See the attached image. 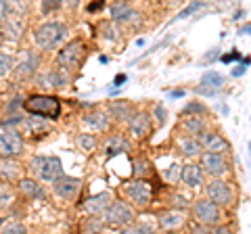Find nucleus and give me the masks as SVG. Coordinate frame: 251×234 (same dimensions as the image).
<instances>
[{
  "mask_svg": "<svg viewBox=\"0 0 251 234\" xmlns=\"http://www.w3.org/2000/svg\"><path fill=\"white\" fill-rule=\"evenodd\" d=\"M27 169L38 182H54L63 176V163L59 157H42L38 155L29 161Z\"/></svg>",
  "mask_w": 251,
  "mask_h": 234,
  "instance_id": "1",
  "label": "nucleus"
},
{
  "mask_svg": "<svg viewBox=\"0 0 251 234\" xmlns=\"http://www.w3.org/2000/svg\"><path fill=\"white\" fill-rule=\"evenodd\" d=\"M23 109L36 117H46V119H59L61 115V103L57 96L50 94H34L25 98Z\"/></svg>",
  "mask_w": 251,
  "mask_h": 234,
  "instance_id": "2",
  "label": "nucleus"
},
{
  "mask_svg": "<svg viewBox=\"0 0 251 234\" xmlns=\"http://www.w3.org/2000/svg\"><path fill=\"white\" fill-rule=\"evenodd\" d=\"M67 36V25L61 21H49V23H42L40 27H36L34 32V42L38 48L42 50H49L54 48L63 38Z\"/></svg>",
  "mask_w": 251,
  "mask_h": 234,
  "instance_id": "3",
  "label": "nucleus"
},
{
  "mask_svg": "<svg viewBox=\"0 0 251 234\" xmlns=\"http://www.w3.org/2000/svg\"><path fill=\"white\" fill-rule=\"evenodd\" d=\"M25 6L23 4H11V13L0 21V29H2V36L9 38V40L17 42L19 38L25 32Z\"/></svg>",
  "mask_w": 251,
  "mask_h": 234,
  "instance_id": "4",
  "label": "nucleus"
},
{
  "mask_svg": "<svg viewBox=\"0 0 251 234\" xmlns=\"http://www.w3.org/2000/svg\"><path fill=\"white\" fill-rule=\"evenodd\" d=\"M134 220H136L134 207L126 201H113L111 207L103 213L105 226H126V228H128V226L134 224Z\"/></svg>",
  "mask_w": 251,
  "mask_h": 234,
  "instance_id": "5",
  "label": "nucleus"
},
{
  "mask_svg": "<svg viewBox=\"0 0 251 234\" xmlns=\"http://www.w3.org/2000/svg\"><path fill=\"white\" fill-rule=\"evenodd\" d=\"M205 194L218 207H232L234 205V190L226 180H209L205 184Z\"/></svg>",
  "mask_w": 251,
  "mask_h": 234,
  "instance_id": "6",
  "label": "nucleus"
},
{
  "mask_svg": "<svg viewBox=\"0 0 251 234\" xmlns=\"http://www.w3.org/2000/svg\"><path fill=\"white\" fill-rule=\"evenodd\" d=\"M84 54H86V46L82 40H72V42H67L63 48L59 50L57 54V65L63 67V69H75L77 65L82 63V59H84Z\"/></svg>",
  "mask_w": 251,
  "mask_h": 234,
  "instance_id": "7",
  "label": "nucleus"
},
{
  "mask_svg": "<svg viewBox=\"0 0 251 234\" xmlns=\"http://www.w3.org/2000/svg\"><path fill=\"white\" fill-rule=\"evenodd\" d=\"M23 153V136L15 128L0 132V159H15Z\"/></svg>",
  "mask_w": 251,
  "mask_h": 234,
  "instance_id": "8",
  "label": "nucleus"
},
{
  "mask_svg": "<svg viewBox=\"0 0 251 234\" xmlns=\"http://www.w3.org/2000/svg\"><path fill=\"white\" fill-rule=\"evenodd\" d=\"M193 215H195V222L197 224H203L207 226V228H211V226H220V207L216 205V203H211L209 199H199L195 201L193 205Z\"/></svg>",
  "mask_w": 251,
  "mask_h": 234,
  "instance_id": "9",
  "label": "nucleus"
},
{
  "mask_svg": "<svg viewBox=\"0 0 251 234\" xmlns=\"http://www.w3.org/2000/svg\"><path fill=\"white\" fill-rule=\"evenodd\" d=\"M126 194H128V201L132 207H138V209H147L151 205V199H153V188L147 180H134L126 186Z\"/></svg>",
  "mask_w": 251,
  "mask_h": 234,
  "instance_id": "10",
  "label": "nucleus"
},
{
  "mask_svg": "<svg viewBox=\"0 0 251 234\" xmlns=\"http://www.w3.org/2000/svg\"><path fill=\"white\" fill-rule=\"evenodd\" d=\"M199 159H201L199 165L203 169V174L211 176V180H222V176H226V171H228V159H226V155L203 153Z\"/></svg>",
  "mask_w": 251,
  "mask_h": 234,
  "instance_id": "11",
  "label": "nucleus"
},
{
  "mask_svg": "<svg viewBox=\"0 0 251 234\" xmlns=\"http://www.w3.org/2000/svg\"><path fill=\"white\" fill-rule=\"evenodd\" d=\"M82 188V180L74 176H61L59 180L52 182V192L63 201H74Z\"/></svg>",
  "mask_w": 251,
  "mask_h": 234,
  "instance_id": "12",
  "label": "nucleus"
},
{
  "mask_svg": "<svg viewBox=\"0 0 251 234\" xmlns=\"http://www.w3.org/2000/svg\"><path fill=\"white\" fill-rule=\"evenodd\" d=\"M199 144L203 153H218V155H224L230 151V144L228 140H226L220 132H214V130H207L203 132V134L199 136Z\"/></svg>",
  "mask_w": 251,
  "mask_h": 234,
  "instance_id": "13",
  "label": "nucleus"
},
{
  "mask_svg": "<svg viewBox=\"0 0 251 234\" xmlns=\"http://www.w3.org/2000/svg\"><path fill=\"white\" fill-rule=\"evenodd\" d=\"M38 65H40V54L34 50H23L19 54L17 63H15V75L19 80H25V77H31L38 71Z\"/></svg>",
  "mask_w": 251,
  "mask_h": 234,
  "instance_id": "14",
  "label": "nucleus"
},
{
  "mask_svg": "<svg viewBox=\"0 0 251 234\" xmlns=\"http://www.w3.org/2000/svg\"><path fill=\"white\" fill-rule=\"evenodd\" d=\"M113 23H136L140 19V13L130 2H113L109 6Z\"/></svg>",
  "mask_w": 251,
  "mask_h": 234,
  "instance_id": "15",
  "label": "nucleus"
},
{
  "mask_svg": "<svg viewBox=\"0 0 251 234\" xmlns=\"http://www.w3.org/2000/svg\"><path fill=\"white\" fill-rule=\"evenodd\" d=\"M128 130L134 138H140V140L147 138L151 134V115L145 111H136L134 117L128 121Z\"/></svg>",
  "mask_w": 251,
  "mask_h": 234,
  "instance_id": "16",
  "label": "nucleus"
},
{
  "mask_svg": "<svg viewBox=\"0 0 251 234\" xmlns=\"http://www.w3.org/2000/svg\"><path fill=\"white\" fill-rule=\"evenodd\" d=\"M111 192H99V194H92V197L84 203L86 211L90 215H99V213H105L109 207H111Z\"/></svg>",
  "mask_w": 251,
  "mask_h": 234,
  "instance_id": "17",
  "label": "nucleus"
},
{
  "mask_svg": "<svg viewBox=\"0 0 251 234\" xmlns=\"http://www.w3.org/2000/svg\"><path fill=\"white\" fill-rule=\"evenodd\" d=\"M107 113H109V117H113L117 121H130L132 117H134L136 109L132 107V103H128V100H113V103H109Z\"/></svg>",
  "mask_w": 251,
  "mask_h": 234,
  "instance_id": "18",
  "label": "nucleus"
},
{
  "mask_svg": "<svg viewBox=\"0 0 251 234\" xmlns=\"http://www.w3.org/2000/svg\"><path fill=\"white\" fill-rule=\"evenodd\" d=\"M19 192L25 199H44V186L36 180V178H21L19 180Z\"/></svg>",
  "mask_w": 251,
  "mask_h": 234,
  "instance_id": "19",
  "label": "nucleus"
},
{
  "mask_svg": "<svg viewBox=\"0 0 251 234\" xmlns=\"http://www.w3.org/2000/svg\"><path fill=\"white\" fill-rule=\"evenodd\" d=\"M186 186H191V188H195V186H201L203 180H205V174H203V169L199 163H186V165L182 167V178H180Z\"/></svg>",
  "mask_w": 251,
  "mask_h": 234,
  "instance_id": "20",
  "label": "nucleus"
},
{
  "mask_svg": "<svg viewBox=\"0 0 251 234\" xmlns=\"http://www.w3.org/2000/svg\"><path fill=\"white\" fill-rule=\"evenodd\" d=\"M21 171L23 169H21L19 161H15V159H2L0 161V178H2L6 184L21 180Z\"/></svg>",
  "mask_w": 251,
  "mask_h": 234,
  "instance_id": "21",
  "label": "nucleus"
},
{
  "mask_svg": "<svg viewBox=\"0 0 251 234\" xmlns=\"http://www.w3.org/2000/svg\"><path fill=\"white\" fill-rule=\"evenodd\" d=\"M44 80H46V84H49L50 88L61 90V88H65V86L69 84V80H72V75H69L67 69H63V67H54V69H50V71L46 73Z\"/></svg>",
  "mask_w": 251,
  "mask_h": 234,
  "instance_id": "22",
  "label": "nucleus"
},
{
  "mask_svg": "<svg viewBox=\"0 0 251 234\" xmlns=\"http://www.w3.org/2000/svg\"><path fill=\"white\" fill-rule=\"evenodd\" d=\"M159 226L163 230H168V232L182 228L184 226V213L176 211V209H172V211H168V213H161L159 215Z\"/></svg>",
  "mask_w": 251,
  "mask_h": 234,
  "instance_id": "23",
  "label": "nucleus"
},
{
  "mask_svg": "<svg viewBox=\"0 0 251 234\" xmlns=\"http://www.w3.org/2000/svg\"><path fill=\"white\" fill-rule=\"evenodd\" d=\"M178 146H180V153L184 157H201L203 149L199 144V138H193V136H182L178 140Z\"/></svg>",
  "mask_w": 251,
  "mask_h": 234,
  "instance_id": "24",
  "label": "nucleus"
},
{
  "mask_svg": "<svg viewBox=\"0 0 251 234\" xmlns=\"http://www.w3.org/2000/svg\"><path fill=\"white\" fill-rule=\"evenodd\" d=\"M105 151H107V157H115V155H120V153H128L130 151V142H128V138H126L124 134H113L111 138H109Z\"/></svg>",
  "mask_w": 251,
  "mask_h": 234,
  "instance_id": "25",
  "label": "nucleus"
},
{
  "mask_svg": "<svg viewBox=\"0 0 251 234\" xmlns=\"http://www.w3.org/2000/svg\"><path fill=\"white\" fill-rule=\"evenodd\" d=\"M84 121L88 123V126L92 130H99V132H103L107 130L109 126H111V119H109V113L105 111H94V113H88L84 117Z\"/></svg>",
  "mask_w": 251,
  "mask_h": 234,
  "instance_id": "26",
  "label": "nucleus"
},
{
  "mask_svg": "<svg viewBox=\"0 0 251 234\" xmlns=\"http://www.w3.org/2000/svg\"><path fill=\"white\" fill-rule=\"evenodd\" d=\"M182 128L186 130V134L188 136H201L203 132H207V123H205V119H201V117H195V115H191V117H186V119H182Z\"/></svg>",
  "mask_w": 251,
  "mask_h": 234,
  "instance_id": "27",
  "label": "nucleus"
},
{
  "mask_svg": "<svg viewBox=\"0 0 251 234\" xmlns=\"http://www.w3.org/2000/svg\"><path fill=\"white\" fill-rule=\"evenodd\" d=\"M15 199H17V192L11 184L0 182V211H6L9 207H13Z\"/></svg>",
  "mask_w": 251,
  "mask_h": 234,
  "instance_id": "28",
  "label": "nucleus"
},
{
  "mask_svg": "<svg viewBox=\"0 0 251 234\" xmlns=\"http://www.w3.org/2000/svg\"><path fill=\"white\" fill-rule=\"evenodd\" d=\"M201 86H205L207 92L211 90H220L224 86V75L218 73V71H207L205 75L201 77Z\"/></svg>",
  "mask_w": 251,
  "mask_h": 234,
  "instance_id": "29",
  "label": "nucleus"
},
{
  "mask_svg": "<svg viewBox=\"0 0 251 234\" xmlns=\"http://www.w3.org/2000/svg\"><path fill=\"white\" fill-rule=\"evenodd\" d=\"M13 69H15V59H13V54L0 50V77L9 75Z\"/></svg>",
  "mask_w": 251,
  "mask_h": 234,
  "instance_id": "30",
  "label": "nucleus"
},
{
  "mask_svg": "<svg viewBox=\"0 0 251 234\" xmlns=\"http://www.w3.org/2000/svg\"><path fill=\"white\" fill-rule=\"evenodd\" d=\"M149 174H151V163L143 157H138L134 161V180H145Z\"/></svg>",
  "mask_w": 251,
  "mask_h": 234,
  "instance_id": "31",
  "label": "nucleus"
},
{
  "mask_svg": "<svg viewBox=\"0 0 251 234\" xmlns=\"http://www.w3.org/2000/svg\"><path fill=\"white\" fill-rule=\"evenodd\" d=\"M77 142H80L82 149H86L88 153H92V151L99 146V140H97V136H94V134H80Z\"/></svg>",
  "mask_w": 251,
  "mask_h": 234,
  "instance_id": "32",
  "label": "nucleus"
},
{
  "mask_svg": "<svg viewBox=\"0 0 251 234\" xmlns=\"http://www.w3.org/2000/svg\"><path fill=\"white\" fill-rule=\"evenodd\" d=\"M163 178H166L170 184H176L180 178H182V167L180 165H170L168 169H163Z\"/></svg>",
  "mask_w": 251,
  "mask_h": 234,
  "instance_id": "33",
  "label": "nucleus"
},
{
  "mask_svg": "<svg viewBox=\"0 0 251 234\" xmlns=\"http://www.w3.org/2000/svg\"><path fill=\"white\" fill-rule=\"evenodd\" d=\"M120 234H155V232L149 224H132L126 230H122Z\"/></svg>",
  "mask_w": 251,
  "mask_h": 234,
  "instance_id": "34",
  "label": "nucleus"
},
{
  "mask_svg": "<svg viewBox=\"0 0 251 234\" xmlns=\"http://www.w3.org/2000/svg\"><path fill=\"white\" fill-rule=\"evenodd\" d=\"M0 234H27V228L19 222H9L2 226V230H0Z\"/></svg>",
  "mask_w": 251,
  "mask_h": 234,
  "instance_id": "35",
  "label": "nucleus"
},
{
  "mask_svg": "<svg viewBox=\"0 0 251 234\" xmlns=\"http://www.w3.org/2000/svg\"><path fill=\"white\" fill-rule=\"evenodd\" d=\"M103 226H105V222H100L99 217L90 215L88 220H86V232H88V234H100V230H103Z\"/></svg>",
  "mask_w": 251,
  "mask_h": 234,
  "instance_id": "36",
  "label": "nucleus"
},
{
  "mask_svg": "<svg viewBox=\"0 0 251 234\" xmlns=\"http://www.w3.org/2000/svg\"><path fill=\"white\" fill-rule=\"evenodd\" d=\"M184 113H186V115L199 117V115H203V113H207V107H205V105H201L199 100H195V103H188V105L184 107Z\"/></svg>",
  "mask_w": 251,
  "mask_h": 234,
  "instance_id": "37",
  "label": "nucleus"
},
{
  "mask_svg": "<svg viewBox=\"0 0 251 234\" xmlns=\"http://www.w3.org/2000/svg\"><path fill=\"white\" fill-rule=\"evenodd\" d=\"M27 128L34 132V134H42V132L49 130V123L44 119H27Z\"/></svg>",
  "mask_w": 251,
  "mask_h": 234,
  "instance_id": "38",
  "label": "nucleus"
},
{
  "mask_svg": "<svg viewBox=\"0 0 251 234\" xmlns=\"http://www.w3.org/2000/svg\"><path fill=\"white\" fill-rule=\"evenodd\" d=\"M203 6H205V2H195V4H188L182 13L176 15V19H184V17H188V15H193V13H197L199 9H203Z\"/></svg>",
  "mask_w": 251,
  "mask_h": 234,
  "instance_id": "39",
  "label": "nucleus"
},
{
  "mask_svg": "<svg viewBox=\"0 0 251 234\" xmlns=\"http://www.w3.org/2000/svg\"><path fill=\"white\" fill-rule=\"evenodd\" d=\"M153 115H155V121L159 123V126H163V123H166V109H163L161 105H155Z\"/></svg>",
  "mask_w": 251,
  "mask_h": 234,
  "instance_id": "40",
  "label": "nucleus"
},
{
  "mask_svg": "<svg viewBox=\"0 0 251 234\" xmlns=\"http://www.w3.org/2000/svg\"><path fill=\"white\" fill-rule=\"evenodd\" d=\"M191 234H211V230L207 228V226L193 222V224H191Z\"/></svg>",
  "mask_w": 251,
  "mask_h": 234,
  "instance_id": "41",
  "label": "nucleus"
},
{
  "mask_svg": "<svg viewBox=\"0 0 251 234\" xmlns=\"http://www.w3.org/2000/svg\"><path fill=\"white\" fill-rule=\"evenodd\" d=\"M239 57H241L239 50H230L228 54H222V57H220V59H222V63H232V61H237Z\"/></svg>",
  "mask_w": 251,
  "mask_h": 234,
  "instance_id": "42",
  "label": "nucleus"
},
{
  "mask_svg": "<svg viewBox=\"0 0 251 234\" xmlns=\"http://www.w3.org/2000/svg\"><path fill=\"white\" fill-rule=\"evenodd\" d=\"M9 13H11V4H9V2H2V0H0V21H2Z\"/></svg>",
  "mask_w": 251,
  "mask_h": 234,
  "instance_id": "43",
  "label": "nucleus"
},
{
  "mask_svg": "<svg viewBox=\"0 0 251 234\" xmlns=\"http://www.w3.org/2000/svg\"><path fill=\"white\" fill-rule=\"evenodd\" d=\"M117 36H120V34L115 32L113 23H111V25H105V38H111V40H117Z\"/></svg>",
  "mask_w": 251,
  "mask_h": 234,
  "instance_id": "44",
  "label": "nucleus"
},
{
  "mask_svg": "<svg viewBox=\"0 0 251 234\" xmlns=\"http://www.w3.org/2000/svg\"><path fill=\"white\" fill-rule=\"evenodd\" d=\"M59 2H57V0H49V2H44L42 4V11H52V9H59Z\"/></svg>",
  "mask_w": 251,
  "mask_h": 234,
  "instance_id": "45",
  "label": "nucleus"
},
{
  "mask_svg": "<svg viewBox=\"0 0 251 234\" xmlns=\"http://www.w3.org/2000/svg\"><path fill=\"white\" fill-rule=\"evenodd\" d=\"M211 234H232V230H230V228H226V226H222V224H220V226H216V228L211 230Z\"/></svg>",
  "mask_w": 251,
  "mask_h": 234,
  "instance_id": "46",
  "label": "nucleus"
},
{
  "mask_svg": "<svg viewBox=\"0 0 251 234\" xmlns=\"http://www.w3.org/2000/svg\"><path fill=\"white\" fill-rule=\"evenodd\" d=\"M103 6H105L103 2H97V4H90V6H88V11H90V13H92V11H100Z\"/></svg>",
  "mask_w": 251,
  "mask_h": 234,
  "instance_id": "47",
  "label": "nucleus"
},
{
  "mask_svg": "<svg viewBox=\"0 0 251 234\" xmlns=\"http://www.w3.org/2000/svg\"><path fill=\"white\" fill-rule=\"evenodd\" d=\"M243 73H245V65H239V67L232 71V75H243Z\"/></svg>",
  "mask_w": 251,
  "mask_h": 234,
  "instance_id": "48",
  "label": "nucleus"
},
{
  "mask_svg": "<svg viewBox=\"0 0 251 234\" xmlns=\"http://www.w3.org/2000/svg\"><path fill=\"white\" fill-rule=\"evenodd\" d=\"M243 34H251V23H247V25L241 27V36H243Z\"/></svg>",
  "mask_w": 251,
  "mask_h": 234,
  "instance_id": "49",
  "label": "nucleus"
},
{
  "mask_svg": "<svg viewBox=\"0 0 251 234\" xmlns=\"http://www.w3.org/2000/svg\"><path fill=\"white\" fill-rule=\"evenodd\" d=\"M182 94H184V90H174V92H170L172 98H178V96H182Z\"/></svg>",
  "mask_w": 251,
  "mask_h": 234,
  "instance_id": "50",
  "label": "nucleus"
},
{
  "mask_svg": "<svg viewBox=\"0 0 251 234\" xmlns=\"http://www.w3.org/2000/svg\"><path fill=\"white\" fill-rule=\"evenodd\" d=\"M122 82H126V75H117V77H115V86L122 84Z\"/></svg>",
  "mask_w": 251,
  "mask_h": 234,
  "instance_id": "51",
  "label": "nucleus"
},
{
  "mask_svg": "<svg viewBox=\"0 0 251 234\" xmlns=\"http://www.w3.org/2000/svg\"><path fill=\"white\" fill-rule=\"evenodd\" d=\"M163 234H174V232H163Z\"/></svg>",
  "mask_w": 251,
  "mask_h": 234,
  "instance_id": "52",
  "label": "nucleus"
},
{
  "mask_svg": "<svg viewBox=\"0 0 251 234\" xmlns=\"http://www.w3.org/2000/svg\"><path fill=\"white\" fill-rule=\"evenodd\" d=\"M0 36H2V34H0ZM0 42H2V38H0Z\"/></svg>",
  "mask_w": 251,
  "mask_h": 234,
  "instance_id": "53",
  "label": "nucleus"
},
{
  "mask_svg": "<svg viewBox=\"0 0 251 234\" xmlns=\"http://www.w3.org/2000/svg\"><path fill=\"white\" fill-rule=\"evenodd\" d=\"M249 149H251V144H249Z\"/></svg>",
  "mask_w": 251,
  "mask_h": 234,
  "instance_id": "54",
  "label": "nucleus"
}]
</instances>
